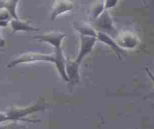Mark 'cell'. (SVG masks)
Returning a JSON list of instances; mask_svg holds the SVG:
<instances>
[{
	"label": "cell",
	"mask_w": 154,
	"mask_h": 129,
	"mask_svg": "<svg viewBox=\"0 0 154 129\" xmlns=\"http://www.w3.org/2000/svg\"><path fill=\"white\" fill-rule=\"evenodd\" d=\"M35 61H48L55 65L59 74L64 81L69 82V78L66 72V59L63 56L61 48H54V53L51 54H42L37 52H27L22 54L18 57L11 60L8 64V67H13L20 63H31Z\"/></svg>",
	"instance_id": "6da1fadb"
},
{
	"label": "cell",
	"mask_w": 154,
	"mask_h": 129,
	"mask_svg": "<svg viewBox=\"0 0 154 129\" xmlns=\"http://www.w3.org/2000/svg\"><path fill=\"white\" fill-rule=\"evenodd\" d=\"M44 108H45L44 106L36 103L35 105H32V106L24 108L12 107L7 110L5 112L9 118L10 121H29L35 122V120L34 121V120L28 119V118H26V117L29 114L42 110L44 109Z\"/></svg>",
	"instance_id": "7a4b0ae2"
},
{
	"label": "cell",
	"mask_w": 154,
	"mask_h": 129,
	"mask_svg": "<svg viewBox=\"0 0 154 129\" xmlns=\"http://www.w3.org/2000/svg\"><path fill=\"white\" fill-rule=\"evenodd\" d=\"M93 25L94 29L96 28L98 32H105L109 35H115L117 34V31L114 27L112 18L106 9H105L100 16L94 20Z\"/></svg>",
	"instance_id": "3957f363"
},
{
	"label": "cell",
	"mask_w": 154,
	"mask_h": 129,
	"mask_svg": "<svg viewBox=\"0 0 154 129\" xmlns=\"http://www.w3.org/2000/svg\"><path fill=\"white\" fill-rule=\"evenodd\" d=\"M97 40V37L80 35V48L78 56L75 59V61L79 64H80L84 57L92 51Z\"/></svg>",
	"instance_id": "277c9868"
},
{
	"label": "cell",
	"mask_w": 154,
	"mask_h": 129,
	"mask_svg": "<svg viewBox=\"0 0 154 129\" xmlns=\"http://www.w3.org/2000/svg\"><path fill=\"white\" fill-rule=\"evenodd\" d=\"M65 37V34L60 32H49L46 33L41 34V35L33 36L35 39L38 40L39 41L49 43L54 48H61L62 40Z\"/></svg>",
	"instance_id": "5b68a950"
},
{
	"label": "cell",
	"mask_w": 154,
	"mask_h": 129,
	"mask_svg": "<svg viewBox=\"0 0 154 129\" xmlns=\"http://www.w3.org/2000/svg\"><path fill=\"white\" fill-rule=\"evenodd\" d=\"M66 72L69 78V85L75 86L80 81V76L79 72V64L74 60H70L69 58L66 60Z\"/></svg>",
	"instance_id": "8992f818"
},
{
	"label": "cell",
	"mask_w": 154,
	"mask_h": 129,
	"mask_svg": "<svg viewBox=\"0 0 154 129\" xmlns=\"http://www.w3.org/2000/svg\"><path fill=\"white\" fill-rule=\"evenodd\" d=\"M73 8V3L70 0H55L51 9V20H55L59 15L72 11Z\"/></svg>",
	"instance_id": "52a82bcc"
},
{
	"label": "cell",
	"mask_w": 154,
	"mask_h": 129,
	"mask_svg": "<svg viewBox=\"0 0 154 129\" xmlns=\"http://www.w3.org/2000/svg\"><path fill=\"white\" fill-rule=\"evenodd\" d=\"M97 38L98 40H100V41L104 43V44H106V45H108L109 47H110V48L116 53V54L119 56V58L121 59V56L123 54V50H122V48L118 45L117 42H116V41L112 39V37H111L110 35L105 33V32H98V31H97Z\"/></svg>",
	"instance_id": "ba28073f"
},
{
	"label": "cell",
	"mask_w": 154,
	"mask_h": 129,
	"mask_svg": "<svg viewBox=\"0 0 154 129\" xmlns=\"http://www.w3.org/2000/svg\"><path fill=\"white\" fill-rule=\"evenodd\" d=\"M11 29L13 32H19V31H25V32H32V31H38L39 29L31 26L27 21L20 20V19L12 18L10 21Z\"/></svg>",
	"instance_id": "9c48e42d"
},
{
	"label": "cell",
	"mask_w": 154,
	"mask_h": 129,
	"mask_svg": "<svg viewBox=\"0 0 154 129\" xmlns=\"http://www.w3.org/2000/svg\"><path fill=\"white\" fill-rule=\"evenodd\" d=\"M73 27L80 35L97 37V31L89 23L82 21H75L73 23Z\"/></svg>",
	"instance_id": "30bf717a"
},
{
	"label": "cell",
	"mask_w": 154,
	"mask_h": 129,
	"mask_svg": "<svg viewBox=\"0 0 154 129\" xmlns=\"http://www.w3.org/2000/svg\"><path fill=\"white\" fill-rule=\"evenodd\" d=\"M119 46L132 48L137 44V38L131 33H123L117 42Z\"/></svg>",
	"instance_id": "8fae6325"
},
{
	"label": "cell",
	"mask_w": 154,
	"mask_h": 129,
	"mask_svg": "<svg viewBox=\"0 0 154 129\" xmlns=\"http://www.w3.org/2000/svg\"><path fill=\"white\" fill-rule=\"evenodd\" d=\"M20 0H5V9L9 12L10 15L12 18H18L16 12L17 5Z\"/></svg>",
	"instance_id": "7c38bea8"
},
{
	"label": "cell",
	"mask_w": 154,
	"mask_h": 129,
	"mask_svg": "<svg viewBox=\"0 0 154 129\" xmlns=\"http://www.w3.org/2000/svg\"><path fill=\"white\" fill-rule=\"evenodd\" d=\"M105 10V2L104 0H99L94 5L91 11V17L94 20L100 16V14Z\"/></svg>",
	"instance_id": "4fadbf2b"
},
{
	"label": "cell",
	"mask_w": 154,
	"mask_h": 129,
	"mask_svg": "<svg viewBox=\"0 0 154 129\" xmlns=\"http://www.w3.org/2000/svg\"><path fill=\"white\" fill-rule=\"evenodd\" d=\"M11 15L6 9L0 10V26H6L11 21Z\"/></svg>",
	"instance_id": "5bb4252c"
},
{
	"label": "cell",
	"mask_w": 154,
	"mask_h": 129,
	"mask_svg": "<svg viewBox=\"0 0 154 129\" xmlns=\"http://www.w3.org/2000/svg\"><path fill=\"white\" fill-rule=\"evenodd\" d=\"M0 129H26V127L20 123H17V121H12V122L8 124L0 125Z\"/></svg>",
	"instance_id": "9a60e30c"
},
{
	"label": "cell",
	"mask_w": 154,
	"mask_h": 129,
	"mask_svg": "<svg viewBox=\"0 0 154 129\" xmlns=\"http://www.w3.org/2000/svg\"><path fill=\"white\" fill-rule=\"evenodd\" d=\"M105 2V9H109V8H112L116 6L117 4L118 0H104Z\"/></svg>",
	"instance_id": "2e32d148"
},
{
	"label": "cell",
	"mask_w": 154,
	"mask_h": 129,
	"mask_svg": "<svg viewBox=\"0 0 154 129\" xmlns=\"http://www.w3.org/2000/svg\"><path fill=\"white\" fill-rule=\"evenodd\" d=\"M5 121H10L9 118L5 112H0V123Z\"/></svg>",
	"instance_id": "e0dca14e"
},
{
	"label": "cell",
	"mask_w": 154,
	"mask_h": 129,
	"mask_svg": "<svg viewBox=\"0 0 154 129\" xmlns=\"http://www.w3.org/2000/svg\"><path fill=\"white\" fill-rule=\"evenodd\" d=\"M5 45V40L2 38V35H1V33H0V47H2Z\"/></svg>",
	"instance_id": "ac0fdd59"
},
{
	"label": "cell",
	"mask_w": 154,
	"mask_h": 129,
	"mask_svg": "<svg viewBox=\"0 0 154 129\" xmlns=\"http://www.w3.org/2000/svg\"><path fill=\"white\" fill-rule=\"evenodd\" d=\"M5 8V1L0 0V10Z\"/></svg>",
	"instance_id": "d6986e66"
},
{
	"label": "cell",
	"mask_w": 154,
	"mask_h": 129,
	"mask_svg": "<svg viewBox=\"0 0 154 129\" xmlns=\"http://www.w3.org/2000/svg\"><path fill=\"white\" fill-rule=\"evenodd\" d=\"M146 70H147V69H146ZM147 72H148V73H149V76L151 77V78H152V79L153 80V81H154V75H152V73H151V72H149V71H148V70H147Z\"/></svg>",
	"instance_id": "ffe728a7"
}]
</instances>
